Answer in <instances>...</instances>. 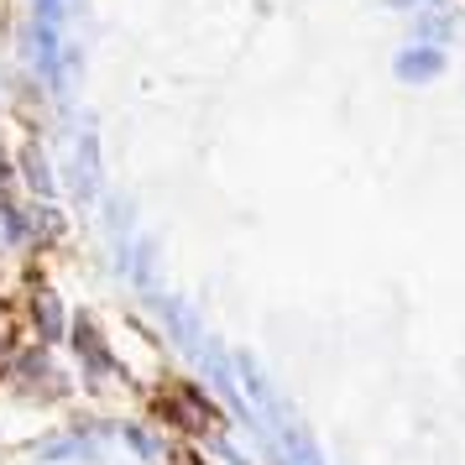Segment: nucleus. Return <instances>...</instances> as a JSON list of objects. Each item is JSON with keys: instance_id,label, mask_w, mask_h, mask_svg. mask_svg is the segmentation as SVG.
Instances as JSON below:
<instances>
[{"instance_id": "f257e3e1", "label": "nucleus", "mask_w": 465, "mask_h": 465, "mask_svg": "<svg viewBox=\"0 0 465 465\" xmlns=\"http://www.w3.org/2000/svg\"><path fill=\"white\" fill-rule=\"evenodd\" d=\"M5 387L26 402H64L74 398V377L53 361V345H22L16 356L5 361Z\"/></svg>"}, {"instance_id": "f03ea898", "label": "nucleus", "mask_w": 465, "mask_h": 465, "mask_svg": "<svg viewBox=\"0 0 465 465\" xmlns=\"http://www.w3.org/2000/svg\"><path fill=\"white\" fill-rule=\"evenodd\" d=\"M157 419L168 423V429H178V434H189V440L220 434V408L210 402V392L199 381H168L157 392Z\"/></svg>"}, {"instance_id": "7ed1b4c3", "label": "nucleus", "mask_w": 465, "mask_h": 465, "mask_svg": "<svg viewBox=\"0 0 465 465\" xmlns=\"http://www.w3.org/2000/svg\"><path fill=\"white\" fill-rule=\"evenodd\" d=\"M68 351H74V361H79V377H84V387H110V381L126 377V361L115 356V345L105 340V330L94 324L89 314L68 319Z\"/></svg>"}, {"instance_id": "20e7f679", "label": "nucleus", "mask_w": 465, "mask_h": 465, "mask_svg": "<svg viewBox=\"0 0 465 465\" xmlns=\"http://www.w3.org/2000/svg\"><path fill=\"white\" fill-rule=\"evenodd\" d=\"M32 455L43 465H105V444L94 434H79V429H64V434H47V440L32 444Z\"/></svg>"}, {"instance_id": "39448f33", "label": "nucleus", "mask_w": 465, "mask_h": 465, "mask_svg": "<svg viewBox=\"0 0 465 465\" xmlns=\"http://www.w3.org/2000/svg\"><path fill=\"white\" fill-rule=\"evenodd\" d=\"M68 183H74V193L84 199V204H94L100 199V131L94 126H84L79 136H74V157H68Z\"/></svg>"}, {"instance_id": "423d86ee", "label": "nucleus", "mask_w": 465, "mask_h": 465, "mask_svg": "<svg viewBox=\"0 0 465 465\" xmlns=\"http://www.w3.org/2000/svg\"><path fill=\"white\" fill-rule=\"evenodd\" d=\"M26 324H32V335L43 340V345H58V340L68 335V309L64 298H58V288H32L26 293Z\"/></svg>"}, {"instance_id": "0eeeda50", "label": "nucleus", "mask_w": 465, "mask_h": 465, "mask_svg": "<svg viewBox=\"0 0 465 465\" xmlns=\"http://www.w3.org/2000/svg\"><path fill=\"white\" fill-rule=\"evenodd\" d=\"M64 235H68V214L53 199L26 204V252H53V246H64Z\"/></svg>"}, {"instance_id": "6e6552de", "label": "nucleus", "mask_w": 465, "mask_h": 465, "mask_svg": "<svg viewBox=\"0 0 465 465\" xmlns=\"http://www.w3.org/2000/svg\"><path fill=\"white\" fill-rule=\"evenodd\" d=\"M157 298V314H163V330H168V340L178 345V351H199L204 345V330H199V319H193V309L183 303V298H168V293H152Z\"/></svg>"}, {"instance_id": "1a4fd4ad", "label": "nucleus", "mask_w": 465, "mask_h": 465, "mask_svg": "<svg viewBox=\"0 0 465 465\" xmlns=\"http://www.w3.org/2000/svg\"><path fill=\"white\" fill-rule=\"evenodd\" d=\"M16 178H22L37 199H58V173H53V163H47L43 142H26V147L16 152Z\"/></svg>"}, {"instance_id": "9d476101", "label": "nucleus", "mask_w": 465, "mask_h": 465, "mask_svg": "<svg viewBox=\"0 0 465 465\" xmlns=\"http://www.w3.org/2000/svg\"><path fill=\"white\" fill-rule=\"evenodd\" d=\"M392 74H398L402 84H429V79H440L444 74V53L440 47H408V53H398V64H392Z\"/></svg>"}, {"instance_id": "9b49d317", "label": "nucleus", "mask_w": 465, "mask_h": 465, "mask_svg": "<svg viewBox=\"0 0 465 465\" xmlns=\"http://www.w3.org/2000/svg\"><path fill=\"white\" fill-rule=\"evenodd\" d=\"M413 37H419L423 47H444L450 37H455V16H450L444 5H423L419 22H413Z\"/></svg>"}, {"instance_id": "f8f14e48", "label": "nucleus", "mask_w": 465, "mask_h": 465, "mask_svg": "<svg viewBox=\"0 0 465 465\" xmlns=\"http://www.w3.org/2000/svg\"><path fill=\"white\" fill-rule=\"evenodd\" d=\"M26 252V204L0 199V256Z\"/></svg>"}, {"instance_id": "ddd939ff", "label": "nucleus", "mask_w": 465, "mask_h": 465, "mask_svg": "<svg viewBox=\"0 0 465 465\" xmlns=\"http://www.w3.org/2000/svg\"><path fill=\"white\" fill-rule=\"evenodd\" d=\"M115 434H121V444H126L136 460H157V455H163V444H157V434H152L147 423H131V419H126Z\"/></svg>"}, {"instance_id": "4468645a", "label": "nucleus", "mask_w": 465, "mask_h": 465, "mask_svg": "<svg viewBox=\"0 0 465 465\" xmlns=\"http://www.w3.org/2000/svg\"><path fill=\"white\" fill-rule=\"evenodd\" d=\"M131 225H136L131 199H105V231H110V241H115V246H121V241H131Z\"/></svg>"}, {"instance_id": "2eb2a0df", "label": "nucleus", "mask_w": 465, "mask_h": 465, "mask_svg": "<svg viewBox=\"0 0 465 465\" xmlns=\"http://www.w3.org/2000/svg\"><path fill=\"white\" fill-rule=\"evenodd\" d=\"M16 183H22V178H16V157L0 147V199H11V193H16Z\"/></svg>"}, {"instance_id": "dca6fc26", "label": "nucleus", "mask_w": 465, "mask_h": 465, "mask_svg": "<svg viewBox=\"0 0 465 465\" xmlns=\"http://www.w3.org/2000/svg\"><path fill=\"white\" fill-rule=\"evenodd\" d=\"M168 460L173 465H210L199 450H193V444H168Z\"/></svg>"}, {"instance_id": "f3484780", "label": "nucleus", "mask_w": 465, "mask_h": 465, "mask_svg": "<svg viewBox=\"0 0 465 465\" xmlns=\"http://www.w3.org/2000/svg\"><path fill=\"white\" fill-rule=\"evenodd\" d=\"M392 11H423V5H440V0H387Z\"/></svg>"}, {"instance_id": "a211bd4d", "label": "nucleus", "mask_w": 465, "mask_h": 465, "mask_svg": "<svg viewBox=\"0 0 465 465\" xmlns=\"http://www.w3.org/2000/svg\"><path fill=\"white\" fill-rule=\"evenodd\" d=\"M0 110H5V94H0Z\"/></svg>"}]
</instances>
